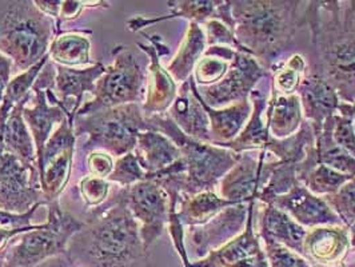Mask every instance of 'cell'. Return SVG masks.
<instances>
[{
  "label": "cell",
  "instance_id": "obj_1",
  "mask_svg": "<svg viewBox=\"0 0 355 267\" xmlns=\"http://www.w3.org/2000/svg\"><path fill=\"white\" fill-rule=\"evenodd\" d=\"M306 71L322 75L340 102L355 103V0L309 1Z\"/></svg>",
  "mask_w": 355,
  "mask_h": 267
},
{
  "label": "cell",
  "instance_id": "obj_2",
  "mask_svg": "<svg viewBox=\"0 0 355 267\" xmlns=\"http://www.w3.org/2000/svg\"><path fill=\"white\" fill-rule=\"evenodd\" d=\"M309 1L235 0L230 1L231 30L238 51L251 55L271 72L294 53L298 36L306 30Z\"/></svg>",
  "mask_w": 355,
  "mask_h": 267
},
{
  "label": "cell",
  "instance_id": "obj_3",
  "mask_svg": "<svg viewBox=\"0 0 355 267\" xmlns=\"http://www.w3.org/2000/svg\"><path fill=\"white\" fill-rule=\"evenodd\" d=\"M83 254L87 267H132L142 259L146 248L135 218L128 210L125 193L116 206L103 214L86 232Z\"/></svg>",
  "mask_w": 355,
  "mask_h": 267
},
{
  "label": "cell",
  "instance_id": "obj_4",
  "mask_svg": "<svg viewBox=\"0 0 355 267\" xmlns=\"http://www.w3.org/2000/svg\"><path fill=\"white\" fill-rule=\"evenodd\" d=\"M146 126L147 130L163 132L177 144L180 151V158L186 167V174L180 184V196L215 191L220 179L236 163L238 154L225 147L199 142L187 137L168 114L147 117Z\"/></svg>",
  "mask_w": 355,
  "mask_h": 267
},
{
  "label": "cell",
  "instance_id": "obj_5",
  "mask_svg": "<svg viewBox=\"0 0 355 267\" xmlns=\"http://www.w3.org/2000/svg\"><path fill=\"white\" fill-rule=\"evenodd\" d=\"M24 4L8 7L0 20V50L27 70L44 58L51 39V26L40 12Z\"/></svg>",
  "mask_w": 355,
  "mask_h": 267
},
{
  "label": "cell",
  "instance_id": "obj_6",
  "mask_svg": "<svg viewBox=\"0 0 355 267\" xmlns=\"http://www.w3.org/2000/svg\"><path fill=\"white\" fill-rule=\"evenodd\" d=\"M141 130H147L146 118L135 103L94 112L78 127V132H89L87 146H102L118 157L137 147Z\"/></svg>",
  "mask_w": 355,
  "mask_h": 267
},
{
  "label": "cell",
  "instance_id": "obj_7",
  "mask_svg": "<svg viewBox=\"0 0 355 267\" xmlns=\"http://www.w3.org/2000/svg\"><path fill=\"white\" fill-rule=\"evenodd\" d=\"M80 227L82 223L55 206L49 223L24 234L18 243L8 249L0 267H35L46 258L63 252L69 238Z\"/></svg>",
  "mask_w": 355,
  "mask_h": 267
},
{
  "label": "cell",
  "instance_id": "obj_8",
  "mask_svg": "<svg viewBox=\"0 0 355 267\" xmlns=\"http://www.w3.org/2000/svg\"><path fill=\"white\" fill-rule=\"evenodd\" d=\"M143 74L132 53L122 51L112 66L105 71V76L95 85V99L82 107L80 115H89L103 108H111L123 103H134L139 99Z\"/></svg>",
  "mask_w": 355,
  "mask_h": 267
},
{
  "label": "cell",
  "instance_id": "obj_9",
  "mask_svg": "<svg viewBox=\"0 0 355 267\" xmlns=\"http://www.w3.org/2000/svg\"><path fill=\"white\" fill-rule=\"evenodd\" d=\"M270 72L251 55L236 51L227 74L211 86H196L200 99L211 108H225L249 99L257 85Z\"/></svg>",
  "mask_w": 355,
  "mask_h": 267
},
{
  "label": "cell",
  "instance_id": "obj_10",
  "mask_svg": "<svg viewBox=\"0 0 355 267\" xmlns=\"http://www.w3.org/2000/svg\"><path fill=\"white\" fill-rule=\"evenodd\" d=\"M123 193L131 212L143 223L141 236L144 248L148 249L170 221V196L154 179L137 182Z\"/></svg>",
  "mask_w": 355,
  "mask_h": 267
},
{
  "label": "cell",
  "instance_id": "obj_11",
  "mask_svg": "<svg viewBox=\"0 0 355 267\" xmlns=\"http://www.w3.org/2000/svg\"><path fill=\"white\" fill-rule=\"evenodd\" d=\"M266 150L238 154L236 163L220 179L216 193L231 203L255 202L268 179Z\"/></svg>",
  "mask_w": 355,
  "mask_h": 267
},
{
  "label": "cell",
  "instance_id": "obj_12",
  "mask_svg": "<svg viewBox=\"0 0 355 267\" xmlns=\"http://www.w3.org/2000/svg\"><path fill=\"white\" fill-rule=\"evenodd\" d=\"M254 202L236 203L216 214L200 226L190 227L189 241L199 258L207 257L245 230Z\"/></svg>",
  "mask_w": 355,
  "mask_h": 267
},
{
  "label": "cell",
  "instance_id": "obj_13",
  "mask_svg": "<svg viewBox=\"0 0 355 267\" xmlns=\"http://www.w3.org/2000/svg\"><path fill=\"white\" fill-rule=\"evenodd\" d=\"M191 267H270L262 241L254 229V206L243 232Z\"/></svg>",
  "mask_w": 355,
  "mask_h": 267
},
{
  "label": "cell",
  "instance_id": "obj_14",
  "mask_svg": "<svg viewBox=\"0 0 355 267\" xmlns=\"http://www.w3.org/2000/svg\"><path fill=\"white\" fill-rule=\"evenodd\" d=\"M267 205L288 214L307 230L322 226H345L326 200L322 196H314L301 182L294 184L288 193L277 196Z\"/></svg>",
  "mask_w": 355,
  "mask_h": 267
},
{
  "label": "cell",
  "instance_id": "obj_15",
  "mask_svg": "<svg viewBox=\"0 0 355 267\" xmlns=\"http://www.w3.org/2000/svg\"><path fill=\"white\" fill-rule=\"evenodd\" d=\"M350 251L346 226H322L307 230L301 255L311 267H346Z\"/></svg>",
  "mask_w": 355,
  "mask_h": 267
},
{
  "label": "cell",
  "instance_id": "obj_16",
  "mask_svg": "<svg viewBox=\"0 0 355 267\" xmlns=\"http://www.w3.org/2000/svg\"><path fill=\"white\" fill-rule=\"evenodd\" d=\"M34 170L28 162L12 153H0V206L8 210H26L36 198Z\"/></svg>",
  "mask_w": 355,
  "mask_h": 267
},
{
  "label": "cell",
  "instance_id": "obj_17",
  "mask_svg": "<svg viewBox=\"0 0 355 267\" xmlns=\"http://www.w3.org/2000/svg\"><path fill=\"white\" fill-rule=\"evenodd\" d=\"M254 229L262 241H274L284 245L287 249L298 252L300 255L302 254L307 229L275 206L255 200Z\"/></svg>",
  "mask_w": 355,
  "mask_h": 267
},
{
  "label": "cell",
  "instance_id": "obj_18",
  "mask_svg": "<svg viewBox=\"0 0 355 267\" xmlns=\"http://www.w3.org/2000/svg\"><path fill=\"white\" fill-rule=\"evenodd\" d=\"M297 94L301 99L303 118L310 122L317 138L324 121L337 112L340 103L337 91L322 75L304 71Z\"/></svg>",
  "mask_w": 355,
  "mask_h": 267
},
{
  "label": "cell",
  "instance_id": "obj_19",
  "mask_svg": "<svg viewBox=\"0 0 355 267\" xmlns=\"http://www.w3.org/2000/svg\"><path fill=\"white\" fill-rule=\"evenodd\" d=\"M270 92H271V74H267L250 94L249 99L252 106V111L248 123L234 141L220 144L219 147H225L235 154L261 151L266 147L267 141H268L266 108Z\"/></svg>",
  "mask_w": 355,
  "mask_h": 267
},
{
  "label": "cell",
  "instance_id": "obj_20",
  "mask_svg": "<svg viewBox=\"0 0 355 267\" xmlns=\"http://www.w3.org/2000/svg\"><path fill=\"white\" fill-rule=\"evenodd\" d=\"M168 115L187 137L199 142L211 143L209 115L199 99L193 76L182 83Z\"/></svg>",
  "mask_w": 355,
  "mask_h": 267
},
{
  "label": "cell",
  "instance_id": "obj_21",
  "mask_svg": "<svg viewBox=\"0 0 355 267\" xmlns=\"http://www.w3.org/2000/svg\"><path fill=\"white\" fill-rule=\"evenodd\" d=\"M303 112L298 94L281 95L270 92L266 108V125L268 135L284 139L294 135L302 126Z\"/></svg>",
  "mask_w": 355,
  "mask_h": 267
},
{
  "label": "cell",
  "instance_id": "obj_22",
  "mask_svg": "<svg viewBox=\"0 0 355 267\" xmlns=\"http://www.w3.org/2000/svg\"><path fill=\"white\" fill-rule=\"evenodd\" d=\"M137 148V158L147 177L158 174L180 160L177 144L158 131L139 132Z\"/></svg>",
  "mask_w": 355,
  "mask_h": 267
},
{
  "label": "cell",
  "instance_id": "obj_23",
  "mask_svg": "<svg viewBox=\"0 0 355 267\" xmlns=\"http://www.w3.org/2000/svg\"><path fill=\"white\" fill-rule=\"evenodd\" d=\"M200 102L209 115L210 138H211V144L215 146H220V144L234 141L248 123L252 111L250 99L238 102L232 106L225 107V108H211L205 105L202 99Z\"/></svg>",
  "mask_w": 355,
  "mask_h": 267
},
{
  "label": "cell",
  "instance_id": "obj_24",
  "mask_svg": "<svg viewBox=\"0 0 355 267\" xmlns=\"http://www.w3.org/2000/svg\"><path fill=\"white\" fill-rule=\"evenodd\" d=\"M178 203V209L175 205L170 206V214L177 218L182 226L186 225L190 227L206 223L216 214L234 205L218 196L216 191H205L196 196H180Z\"/></svg>",
  "mask_w": 355,
  "mask_h": 267
},
{
  "label": "cell",
  "instance_id": "obj_25",
  "mask_svg": "<svg viewBox=\"0 0 355 267\" xmlns=\"http://www.w3.org/2000/svg\"><path fill=\"white\" fill-rule=\"evenodd\" d=\"M151 66L150 80L147 89V101L144 103V112L150 115H159L167 108L173 106L178 95L177 85L170 72L160 66L158 53L155 49L150 47Z\"/></svg>",
  "mask_w": 355,
  "mask_h": 267
},
{
  "label": "cell",
  "instance_id": "obj_26",
  "mask_svg": "<svg viewBox=\"0 0 355 267\" xmlns=\"http://www.w3.org/2000/svg\"><path fill=\"white\" fill-rule=\"evenodd\" d=\"M206 46L207 40L205 30L200 27V24L191 21L179 51L167 67V71L170 72L175 82L184 83L191 78L196 63L205 53Z\"/></svg>",
  "mask_w": 355,
  "mask_h": 267
},
{
  "label": "cell",
  "instance_id": "obj_27",
  "mask_svg": "<svg viewBox=\"0 0 355 267\" xmlns=\"http://www.w3.org/2000/svg\"><path fill=\"white\" fill-rule=\"evenodd\" d=\"M106 69L102 64H96L95 67L86 71H78L66 67H58L56 78V91L60 95V102L71 103L75 102V108L82 103V96L86 91H95L94 80L105 74Z\"/></svg>",
  "mask_w": 355,
  "mask_h": 267
},
{
  "label": "cell",
  "instance_id": "obj_28",
  "mask_svg": "<svg viewBox=\"0 0 355 267\" xmlns=\"http://www.w3.org/2000/svg\"><path fill=\"white\" fill-rule=\"evenodd\" d=\"M236 50L223 46L209 47L194 69L193 79L196 86H211L218 83L230 69Z\"/></svg>",
  "mask_w": 355,
  "mask_h": 267
},
{
  "label": "cell",
  "instance_id": "obj_29",
  "mask_svg": "<svg viewBox=\"0 0 355 267\" xmlns=\"http://www.w3.org/2000/svg\"><path fill=\"white\" fill-rule=\"evenodd\" d=\"M315 154L318 164L329 166L342 174L355 177V158L334 142L329 118L324 121L320 135L315 138Z\"/></svg>",
  "mask_w": 355,
  "mask_h": 267
},
{
  "label": "cell",
  "instance_id": "obj_30",
  "mask_svg": "<svg viewBox=\"0 0 355 267\" xmlns=\"http://www.w3.org/2000/svg\"><path fill=\"white\" fill-rule=\"evenodd\" d=\"M306 59L301 53L288 55L271 74V91L281 95H294L301 86L306 71Z\"/></svg>",
  "mask_w": 355,
  "mask_h": 267
},
{
  "label": "cell",
  "instance_id": "obj_31",
  "mask_svg": "<svg viewBox=\"0 0 355 267\" xmlns=\"http://www.w3.org/2000/svg\"><path fill=\"white\" fill-rule=\"evenodd\" d=\"M3 142L10 153L18 155L19 158L28 163L34 158V143L21 119V107H15L11 115L7 118L3 132Z\"/></svg>",
  "mask_w": 355,
  "mask_h": 267
},
{
  "label": "cell",
  "instance_id": "obj_32",
  "mask_svg": "<svg viewBox=\"0 0 355 267\" xmlns=\"http://www.w3.org/2000/svg\"><path fill=\"white\" fill-rule=\"evenodd\" d=\"M354 177H349L346 174H342L337 170L324 166L317 164L301 183H303L314 196H327L336 194L338 190L350 179Z\"/></svg>",
  "mask_w": 355,
  "mask_h": 267
},
{
  "label": "cell",
  "instance_id": "obj_33",
  "mask_svg": "<svg viewBox=\"0 0 355 267\" xmlns=\"http://www.w3.org/2000/svg\"><path fill=\"white\" fill-rule=\"evenodd\" d=\"M89 40L83 36H60L51 44V55L56 62L63 64H85L89 63Z\"/></svg>",
  "mask_w": 355,
  "mask_h": 267
},
{
  "label": "cell",
  "instance_id": "obj_34",
  "mask_svg": "<svg viewBox=\"0 0 355 267\" xmlns=\"http://www.w3.org/2000/svg\"><path fill=\"white\" fill-rule=\"evenodd\" d=\"M331 210L349 229L355 222V177L347 180L336 194L323 196Z\"/></svg>",
  "mask_w": 355,
  "mask_h": 267
},
{
  "label": "cell",
  "instance_id": "obj_35",
  "mask_svg": "<svg viewBox=\"0 0 355 267\" xmlns=\"http://www.w3.org/2000/svg\"><path fill=\"white\" fill-rule=\"evenodd\" d=\"M262 246L265 250L270 267H311L302 255L293 250L287 249L281 243L263 239Z\"/></svg>",
  "mask_w": 355,
  "mask_h": 267
},
{
  "label": "cell",
  "instance_id": "obj_36",
  "mask_svg": "<svg viewBox=\"0 0 355 267\" xmlns=\"http://www.w3.org/2000/svg\"><path fill=\"white\" fill-rule=\"evenodd\" d=\"M220 1H179V6L174 7L173 15L170 18L183 17L191 19V21H196L198 24H202L215 17V11Z\"/></svg>",
  "mask_w": 355,
  "mask_h": 267
},
{
  "label": "cell",
  "instance_id": "obj_37",
  "mask_svg": "<svg viewBox=\"0 0 355 267\" xmlns=\"http://www.w3.org/2000/svg\"><path fill=\"white\" fill-rule=\"evenodd\" d=\"M147 178V173L142 169V166L139 164L137 155L134 154H127L122 160L116 163V167L114 170V173L110 175L111 180L119 182L123 186L131 184V183H137Z\"/></svg>",
  "mask_w": 355,
  "mask_h": 267
},
{
  "label": "cell",
  "instance_id": "obj_38",
  "mask_svg": "<svg viewBox=\"0 0 355 267\" xmlns=\"http://www.w3.org/2000/svg\"><path fill=\"white\" fill-rule=\"evenodd\" d=\"M205 26H206V40L209 47L223 46V47L234 49L236 51L239 50L234 33L223 21H220L219 19H209L205 23Z\"/></svg>",
  "mask_w": 355,
  "mask_h": 267
},
{
  "label": "cell",
  "instance_id": "obj_39",
  "mask_svg": "<svg viewBox=\"0 0 355 267\" xmlns=\"http://www.w3.org/2000/svg\"><path fill=\"white\" fill-rule=\"evenodd\" d=\"M82 190H83V196H86V200L89 205H98L101 203L107 196L108 191V184L106 182H103L102 179L87 178L83 180L82 184Z\"/></svg>",
  "mask_w": 355,
  "mask_h": 267
},
{
  "label": "cell",
  "instance_id": "obj_40",
  "mask_svg": "<svg viewBox=\"0 0 355 267\" xmlns=\"http://www.w3.org/2000/svg\"><path fill=\"white\" fill-rule=\"evenodd\" d=\"M89 164V169L96 175V178L107 177L112 170V162L106 154H91Z\"/></svg>",
  "mask_w": 355,
  "mask_h": 267
},
{
  "label": "cell",
  "instance_id": "obj_41",
  "mask_svg": "<svg viewBox=\"0 0 355 267\" xmlns=\"http://www.w3.org/2000/svg\"><path fill=\"white\" fill-rule=\"evenodd\" d=\"M10 66H11V63L4 56L0 55V80H1V83H7L8 82Z\"/></svg>",
  "mask_w": 355,
  "mask_h": 267
},
{
  "label": "cell",
  "instance_id": "obj_42",
  "mask_svg": "<svg viewBox=\"0 0 355 267\" xmlns=\"http://www.w3.org/2000/svg\"><path fill=\"white\" fill-rule=\"evenodd\" d=\"M349 241H350V249L355 251V222L349 227Z\"/></svg>",
  "mask_w": 355,
  "mask_h": 267
},
{
  "label": "cell",
  "instance_id": "obj_43",
  "mask_svg": "<svg viewBox=\"0 0 355 267\" xmlns=\"http://www.w3.org/2000/svg\"><path fill=\"white\" fill-rule=\"evenodd\" d=\"M352 112H353V122H354V128H355V103L352 105Z\"/></svg>",
  "mask_w": 355,
  "mask_h": 267
}]
</instances>
